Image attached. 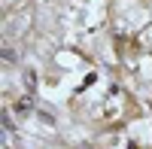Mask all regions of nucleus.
I'll list each match as a JSON object with an SVG mask.
<instances>
[{"label": "nucleus", "instance_id": "nucleus-1", "mask_svg": "<svg viewBox=\"0 0 152 149\" xmlns=\"http://www.w3.org/2000/svg\"><path fill=\"white\" fill-rule=\"evenodd\" d=\"M31 107H34V101H31V97H21V101L15 104V110H18L21 116H24V113H31Z\"/></svg>", "mask_w": 152, "mask_h": 149}, {"label": "nucleus", "instance_id": "nucleus-2", "mask_svg": "<svg viewBox=\"0 0 152 149\" xmlns=\"http://www.w3.org/2000/svg\"><path fill=\"white\" fill-rule=\"evenodd\" d=\"M24 85H28V88H34V85H37V76H34V73L28 70V73H24Z\"/></svg>", "mask_w": 152, "mask_h": 149}, {"label": "nucleus", "instance_id": "nucleus-3", "mask_svg": "<svg viewBox=\"0 0 152 149\" xmlns=\"http://www.w3.org/2000/svg\"><path fill=\"white\" fill-rule=\"evenodd\" d=\"M12 125H15V122H12V116L3 113V131H12Z\"/></svg>", "mask_w": 152, "mask_h": 149}]
</instances>
